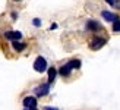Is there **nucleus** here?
Masks as SVG:
<instances>
[{
	"label": "nucleus",
	"mask_w": 120,
	"mask_h": 110,
	"mask_svg": "<svg viewBox=\"0 0 120 110\" xmlns=\"http://www.w3.org/2000/svg\"><path fill=\"white\" fill-rule=\"evenodd\" d=\"M105 43H107V40L103 38V37H94V38L89 41V48H91V50H100L101 47L105 46Z\"/></svg>",
	"instance_id": "nucleus-1"
},
{
	"label": "nucleus",
	"mask_w": 120,
	"mask_h": 110,
	"mask_svg": "<svg viewBox=\"0 0 120 110\" xmlns=\"http://www.w3.org/2000/svg\"><path fill=\"white\" fill-rule=\"evenodd\" d=\"M34 69L37 71L38 73H43L47 71V60L43 57V56H38L34 62Z\"/></svg>",
	"instance_id": "nucleus-2"
},
{
	"label": "nucleus",
	"mask_w": 120,
	"mask_h": 110,
	"mask_svg": "<svg viewBox=\"0 0 120 110\" xmlns=\"http://www.w3.org/2000/svg\"><path fill=\"white\" fill-rule=\"evenodd\" d=\"M34 93H35V95H37V97H45L47 94L50 93V84L45 82V84L38 85V87L34 90Z\"/></svg>",
	"instance_id": "nucleus-3"
},
{
	"label": "nucleus",
	"mask_w": 120,
	"mask_h": 110,
	"mask_svg": "<svg viewBox=\"0 0 120 110\" xmlns=\"http://www.w3.org/2000/svg\"><path fill=\"white\" fill-rule=\"evenodd\" d=\"M22 103H23L25 109H34V107H37V97H32V95L25 97Z\"/></svg>",
	"instance_id": "nucleus-4"
},
{
	"label": "nucleus",
	"mask_w": 120,
	"mask_h": 110,
	"mask_svg": "<svg viewBox=\"0 0 120 110\" xmlns=\"http://www.w3.org/2000/svg\"><path fill=\"white\" fill-rule=\"evenodd\" d=\"M4 38H8L10 41H19L22 38V32H19V31H8V32H4Z\"/></svg>",
	"instance_id": "nucleus-5"
},
{
	"label": "nucleus",
	"mask_w": 120,
	"mask_h": 110,
	"mask_svg": "<svg viewBox=\"0 0 120 110\" xmlns=\"http://www.w3.org/2000/svg\"><path fill=\"white\" fill-rule=\"evenodd\" d=\"M101 16H103L107 22H116L119 19L117 15H114L113 12H109V10H103V12H101Z\"/></svg>",
	"instance_id": "nucleus-6"
},
{
	"label": "nucleus",
	"mask_w": 120,
	"mask_h": 110,
	"mask_svg": "<svg viewBox=\"0 0 120 110\" xmlns=\"http://www.w3.org/2000/svg\"><path fill=\"white\" fill-rule=\"evenodd\" d=\"M86 29H88V31H100V29H101V25H100V22L91 19V21L86 22Z\"/></svg>",
	"instance_id": "nucleus-7"
},
{
	"label": "nucleus",
	"mask_w": 120,
	"mask_h": 110,
	"mask_svg": "<svg viewBox=\"0 0 120 110\" xmlns=\"http://www.w3.org/2000/svg\"><path fill=\"white\" fill-rule=\"evenodd\" d=\"M70 72H72V68H70V65H69V63L63 65L62 68L57 71V73H59V75H62V76H69V75H70Z\"/></svg>",
	"instance_id": "nucleus-8"
},
{
	"label": "nucleus",
	"mask_w": 120,
	"mask_h": 110,
	"mask_svg": "<svg viewBox=\"0 0 120 110\" xmlns=\"http://www.w3.org/2000/svg\"><path fill=\"white\" fill-rule=\"evenodd\" d=\"M56 75H57V69L56 68H49V84H51L56 79Z\"/></svg>",
	"instance_id": "nucleus-9"
},
{
	"label": "nucleus",
	"mask_w": 120,
	"mask_h": 110,
	"mask_svg": "<svg viewBox=\"0 0 120 110\" xmlns=\"http://www.w3.org/2000/svg\"><path fill=\"white\" fill-rule=\"evenodd\" d=\"M12 47H13L16 51H22L23 48H25V44H23V43H19V41H12Z\"/></svg>",
	"instance_id": "nucleus-10"
},
{
	"label": "nucleus",
	"mask_w": 120,
	"mask_h": 110,
	"mask_svg": "<svg viewBox=\"0 0 120 110\" xmlns=\"http://www.w3.org/2000/svg\"><path fill=\"white\" fill-rule=\"evenodd\" d=\"M68 63L70 65V68H72V69H79V68H81V65H82L79 59H73V60H70V62H68Z\"/></svg>",
	"instance_id": "nucleus-11"
},
{
	"label": "nucleus",
	"mask_w": 120,
	"mask_h": 110,
	"mask_svg": "<svg viewBox=\"0 0 120 110\" xmlns=\"http://www.w3.org/2000/svg\"><path fill=\"white\" fill-rule=\"evenodd\" d=\"M113 31H114V32H120V19H117L116 22H113Z\"/></svg>",
	"instance_id": "nucleus-12"
},
{
	"label": "nucleus",
	"mask_w": 120,
	"mask_h": 110,
	"mask_svg": "<svg viewBox=\"0 0 120 110\" xmlns=\"http://www.w3.org/2000/svg\"><path fill=\"white\" fill-rule=\"evenodd\" d=\"M32 24H34L35 27H40V25H41V21H40V19H34V21H32Z\"/></svg>",
	"instance_id": "nucleus-13"
},
{
	"label": "nucleus",
	"mask_w": 120,
	"mask_h": 110,
	"mask_svg": "<svg viewBox=\"0 0 120 110\" xmlns=\"http://www.w3.org/2000/svg\"><path fill=\"white\" fill-rule=\"evenodd\" d=\"M44 110H59V109L57 107H51V106H45Z\"/></svg>",
	"instance_id": "nucleus-14"
},
{
	"label": "nucleus",
	"mask_w": 120,
	"mask_h": 110,
	"mask_svg": "<svg viewBox=\"0 0 120 110\" xmlns=\"http://www.w3.org/2000/svg\"><path fill=\"white\" fill-rule=\"evenodd\" d=\"M105 2L109 4H111V6H114V0H105Z\"/></svg>",
	"instance_id": "nucleus-15"
},
{
	"label": "nucleus",
	"mask_w": 120,
	"mask_h": 110,
	"mask_svg": "<svg viewBox=\"0 0 120 110\" xmlns=\"http://www.w3.org/2000/svg\"><path fill=\"white\" fill-rule=\"evenodd\" d=\"M23 110H38L37 107H34V109H23Z\"/></svg>",
	"instance_id": "nucleus-16"
}]
</instances>
